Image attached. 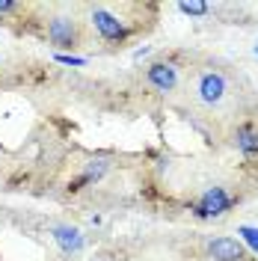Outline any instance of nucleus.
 Masks as SVG:
<instances>
[{
    "mask_svg": "<svg viewBox=\"0 0 258 261\" xmlns=\"http://www.w3.org/2000/svg\"><path fill=\"white\" fill-rule=\"evenodd\" d=\"M81 12H86V27H92L98 39L110 48H125L137 33H143L137 18H125L128 3H81Z\"/></svg>",
    "mask_w": 258,
    "mask_h": 261,
    "instance_id": "obj_1",
    "label": "nucleus"
},
{
    "mask_svg": "<svg viewBox=\"0 0 258 261\" xmlns=\"http://www.w3.org/2000/svg\"><path fill=\"white\" fill-rule=\"evenodd\" d=\"M45 18H33L30 24H42V39L60 50H74L89 42L86 21L78 15V6H42Z\"/></svg>",
    "mask_w": 258,
    "mask_h": 261,
    "instance_id": "obj_2",
    "label": "nucleus"
},
{
    "mask_svg": "<svg viewBox=\"0 0 258 261\" xmlns=\"http://www.w3.org/2000/svg\"><path fill=\"white\" fill-rule=\"evenodd\" d=\"M190 92L193 98L202 104V107H220L228 95V77L226 71H220V68H199L193 74V83H190Z\"/></svg>",
    "mask_w": 258,
    "mask_h": 261,
    "instance_id": "obj_3",
    "label": "nucleus"
},
{
    "mask_svg": "<svg viewBox=\"0 0 258 261\" xmlns=\"http://www.w3.org/2000/svg\"><path fill=\"white\" fill-rule=\"evenodd\" d=\"M231 205H235V196L228 193L226 187H208V190L193 202V214L202 217V220H217V217H223Z\"/></svg>",
    "mask_w": 258,
    "mask_h": 261,
    "instance_id": "obj_4",
    "label": "nucleus"
},
{
    "mask_svg": "<svg viewBox=\"0 0 258 261\" xmlns=\"http://www.w3.org/2000/svg\"><path fill=\"white\" fill-rule=\"evenodd\" d=\"M145 83L158 92H172L178 86V65L169 60H158L145 68Z\"/></svg>",
    "mask_w": 258,
    "mask_h": 261,
    "instance_id": "obj_5",
    "label": "nucleus"
},
{
    "mask_svg": "<svg viewBox=\"0 0 258 261\" xmlns=\"http://www.w3.org/2000/svg\"><path fill=\"white\" fill-rule=\"evenodd\" d=\"M208 255L214 261H246V246L235 238H214L208 244Z\"/></svg>",
    "mask_w": 258,
    "mask_h": 261,
    "instance_id": "obj_6",
    "label": "nucleus"
},
{
    "mask_svg": "<svg viewBox=\"0 0 258 261\" xmlns=\"http://www.w3.org/2000/svg\"><path fill=\"white\" fill-rule=\"evenodd\" d=\"M235 148L243 158H255L258 154V125L255 122H241L235 128Z\"/></svg>",
    "mask_w": 258,
    "mask_h": 261,
    "instance_id": "obj_7",
    "label": "nucleus"
},
{
    "mask_svg": "<svg viewBox=\"0 0 258 261\" xmlns=\"http://www.w3.org/2000/svg\"><path fill=\"white\" fill-rule=\"evenodd\" d=\"M178 9L187 12V15H205V12H208V3H181Z\"/></svg>",
    "mask_w": 258,
    "mask_h": 261,
    "instance_id": "obj_8",
    "label": "nucleus"
}]
</instances>
